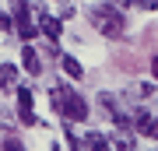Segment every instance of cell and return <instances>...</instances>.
Here are the masks:
<instances>
[{"label": "cell", "mask_w": 158, "mask_h": 151, "mask_svg": "<svg viewBox=\"0 0 158 151\" xmlns=\"http://www.w3.org/2000/svg\"><path fill=\"white\" fill-rule=\"evenodd\" d=\"M49 102H53V109H56L63 120H70V123L88 120V102L81 99L74 88H67V84H53L49 88Z\"/></svg>", "instance_id": "cell-1"}, {"label": "cell", "mask_w": 158, "mask_h": 151, "mask_svg": "<svg viewBox=\"0 0 158 151\" xmlns=\"http://www.w3.org/2000/svg\"><path fill=\"white\" fill-rule=\"evenodd\" d=\"M91 25L98 28L106 39H119V35L127 32V21H123V11H119L116 4H106V7H95L91 11Z\"/></svg>", "instance_id": "cell-2"}, {"label": "cell", "mask_w": 158, "mask_h": 151, "mask_svg": "<svg viewBox=\"0 0 158 151\" xmlns=\"http://www.w3.org/2000/svg\"><path fill=\"white\" fill-rule=\"evenodd\" d=\"M35 25L42 28V35H46L49 42H56V39H60V32H63V28H60V18H56V14H49V11H42V7L35 11Z\"/></svg>", "instance_id": "cell-3"}, {"label": "cell", "mask_w": 158, "mask_h": 151, "mask_svg": "<svg viewBox=\"0 0 158 151\" xmlns=\"http://www.w3.org/2000/svg\"><path fill=\"white\" fill-rule=\"evenodd\" d=\"M18 112H21V123L25 127H35V123H39L35 112H32V88H28V84H18Z\"/></svg>", "instance_id": "cell-4"}, {"label": "cell", "mask_w": 158, "mask_h": 151, "mask_svg": "<svg viewBox=\"0 0 158 151\" xmlns=\"http://www.w3.org/2000/svg\"><path fill=\"white\" fill-rule=\"evenodd\" d=\"M21 67H25V74H39L42 70V60L35 53V46H21Z\"/></svg>", "instance_id": "cell-5"}, {"label": "cell", "mask_w": 158, "mask_h": 151, "mask_svg": "<svg viewBox=\"0 0 158 151\" xmlns=\"http://www.w3.org/2000/svg\"><path fill=\"white\" fill-rule=\"evenodd\" d=\"M0 88H18V67L14 63H0Z\"/></svg>", "instance_id": "cell-6"}, {"label": "cell", "mask_w": 158, "mask_h": 151, "mask_svg": "<svg viewBox=\"0 0 158 151\" xmlns=\"http://www.w3.org/2000/svg\"><path fill=\"white\" fill-rule=\"evenodd\" d=\"M60 67L67 70V78H74V81H81V78H85V70H81V63L74 60V56H60Z\"/></svg>", "instance_id": "cell-7"}, {"label": "cell", "mask_w": 158, "mask_h": 151, "mask_svg": "<svg viewBox=\"0 0 158 151\" xmlns=\"http://www.w3.org/2000/svg\"><path fill=\"white\" fill-rule=\"evenodd\" d=\"M151 127H155V116H148V112H137V120H134V130H137V134L151 137Z\"/></svg>", "instance_id": "cell-8"}, {"label": "cell", "mask_w": 158, "mask_h": 151, "mask_svg": "<svg viewBox=\"0 0 158 151\" xmlns=\"http://www.w3.org/2000/svg\"><path fill=\"white\" fill-rule=\"evenodd\" d=\"M63 137H67V144H70L74 151H85V141L77 137V130L70 127V120H63Z\"/></svg>", "instance_id": "cell-9"}, {"label": "cell", "mask_w": 158, "mask_h": 151, "mask_svg": "<svg viewBox=\"0 0 158 151\" xmlns=\"http://www.w3.org/2000/svg\"><path fill=\"white\" fill-rule=\"evenodd\" d=\"M113 148H116V151H134V137H130V130H116Z\"/></svg>", "instance_id": "cell-10"}, {"label": "cell", "mask_w": 158, "mask_h": 151, "mask_svg": "<svg viewBox=\"0 0 158 151\" xmlns=\"http://www.w3.org/2000/svg\"><path fill=\"white\" fill-rule=\"evenodd\" d=\"M85 148H91V151H109V141L102 137V134H88V137H85Z\"/></svg>", "instance_id": "cell-11"}, {"label": "cell", "mask_w": 158, "mask_h": 151, "mask_svg": "<svg viewBox=\"0 0 158 151\" xmlns=\"http://www.w3.org/2000/svg\"><path fill=\"white\" fill-rule=\"evenodd\" d=\"M134 95L151 99V95H155V84H151V81H137V84H134Z\"/></svg>", "instance_id": "cell-12"}, {"label": "cell", "mask_w": 158, "mask_h": 151, "mask_svg": "<svg viewBox=\"0 0 158 151\" xmlns=\"http://www.w3.org/2000/svg\"><path fill=\"white\" fill-rule=\"evenodd\" d=\"M0 151H25V144L18 137H4V144H0Z\"/></svg>", "instance_id": "cell-13"}, {"label": "cell", "mask_w": 158, "mask_h": 151, "mask_svg": "<svg viewBox=\"0 0 158 151\" xmlns=\"http://www.w3.org/2000/svg\"><path fill=\"white\" fill-rule=\"evenodd\" d=\"M11 28H14V21H11V14H4V11H0V32H11Z\"/></svg>", "instance_id": "cell-14"}, {"label": "cell", "mask_w": 158, "mask_h": 151, "mask_svg": "<svg viewBox=\"0 0 158 151\" xmlns=\"http://www.w3.org/2000/svg\"><path fill=\"white\" fill-rule=\"evenodd\" d=\"M151 74H155V81H158V53H155V60H151Z\"/></svg>", "instance_id": "cell-15"}, {"label": "cell", "mask_w": 158, "mask_h": 151, "mask_svg": "<svg viewBox=\"0 0 158 151\" xmlns=\"http://www.w3.org/2000/svg\"><path fill=\"white\" fill-rule=\"evenodd\" d=\"M151 137H158V120H155V127H151Z\"/></svg>", "instance_id": "cell-16"}]
</instances>
